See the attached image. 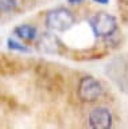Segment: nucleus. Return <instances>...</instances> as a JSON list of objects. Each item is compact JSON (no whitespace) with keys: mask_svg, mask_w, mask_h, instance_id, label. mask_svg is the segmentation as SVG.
<instances>
[{"mask_svg":"<svg viewBox=\"0 0 128 129\" xmlns=\"http://www.w3.org/2000/svg\"><path fill=\"white\" fill-rule=\"evenodd\" d=\"M89 24L93 34L100 38L112 36L117 31V20L115 16L107 14V12H98V14L93 15L89 20Z\"/></svg>","mask_w":128,"mask_h":129,"instance_id":"obj_1","label":"nucleus"},{"mask_svg":"<svg viewBox=\"0 0 128 129\" xmlns=\"http://www.w3.org/2000/svg\"><path fill=\"white\" fill-rule=\"evenodd\" d=\"M46 24L50 30L63 32L74 24V16L73 14L66 10V8H57L46 15Z\"/></svg>","mask_w":128,"mask_h":129,"instance_id":"obj_2","label":"nucleus"},{"mask_svg":"<svg viewBox=\"0 0 128 129\" xmlns=\"http://www.w3.org/2000/svg\"><path fill=\"white\" fill-rule=\"evenodd\" d=\"M77 93L80 100L84 102H93L101 95L103 87L101 83L93 77H84L80 79Z\"/></svg>","mask_w":128,"mask_h":129,"instance_id":"obj_3","label":"nucleus"},{"mask_svg":"<svg viewBox=\"0 0 128 129\" xmlns=\"http://www.w3.org/2000/svg\"><path fill=\"white\" fill-rule=\"evenodd\" d=\"M89 125L93 129H108L112 126V114L107 108H94L89 113Z\"/></svg>","mask_w":128,"mask_h":129,"instance_id":"obj_4","label":"nucleus"},{"mask_svg":"<svg viewBox=\"0 0 128 129\" xmlns=\"http://www.w3.org/2000/svg\"><path fill=\"white\" fill-rule=\"evenodd\" d=\"M62 44L51 32H43L38 39V48L46 54H59Z\"/></svg>","mask_w":128,"mask_h":129,"instance_id":"obj_5","label":"nucleus"},{"mask_svg":"<svg viewBox=\"0 0 128 129\" xmlns=\"http://www.w3.org/2000/svg\"><path fill=\"white\" fill-rule=\"evenodd\" d=\"M15 35H18L20 39H24V40H34L37 38V28L30 26V24H20L15 28Z\"/></svg>","mask_w":128,"mask_h":129,"instance_id":"obj_6","label":"nucleus"},{"mask_svg":"<svg viewBox=\"0 0 128 129\" xmlns=\"http://www.w3.org/2000/svg\"><path fill=\"white\" fill-rule=\"evenodd\" d=\"M16 0H0V12L7 14L16 8Z\"/></svg>","mask_w":128,"mask_h":129,"instance_id":"obj_7","label":"nucleus"},{"mask_svg":"<svg viewBox=\"0 0 128 129\" xmlns=\"http://www.w3.org/2000/svg\"><path fill=\"white\" fill-rule=\"evenodd\" d=\"M8 48H11V50L20 51V52H29V51H30L29 47H26L24 44L19 43V42H16V40H14V39H8Z\"/></svg>","mask_w":128,"mask_h":129,"instance_id":"obj_8","label":"nucleus"},{"mask_svg":"<svg viewBox=\"0 0 128 129\" xmlns=\"http://www.w3.org/2000/svg\"><path fill=\"white\" fill-rule=\"evenodd\" d=\"M70 4H80V3H82L84 0H67Z\"/></svg>","mask_w":128,"mask_h":129,"instance_id":"obj_9","label":"nucleus"},{"mask_svg":"<svg viewBox=\"0 0 128 129\" xmlns=\"http://www.w3.org/2000/svg\"><path fill=\"white\" fill-rule=\"evenodd\" d=\"M94 3H98V4H107L109 0H93Z\"/></svg>","mask_w":128,"mask_h":129,"instance_id":"obj_10","label":"nucleus"}]
</instances>
